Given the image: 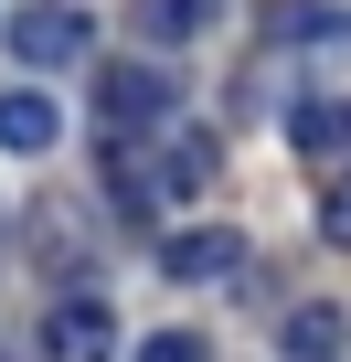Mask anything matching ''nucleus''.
Listing matches in <instances>:
<instances>
[{"mask_svg":"<svg viewBox=\"0 0 351 362\" xmlns=\"http://www.w3.org/2000/svg\"><path fill=\"white\" fill-rule=\"evenodd\" d=\"M96 107H107L117 139H160L170 107H182V86H170V64H107L96 75Z\"/></svg>","mask_w":351,"mask_h":362,"instance_id":"obj_1","label":"nucleus"},{"mask_svg":"<svg viewBox=\"0 0 351 362\" xmlns=\"http://www.w3.org/2000/svg\"><path fill=\"white\" fill-rule=\"evenodd\" d=\"M160 267L182 277V288H213V277H245V235L234 224H192V235H170Z\"/></svg>","mask_w":351,"mask_h":362,"instance_id":"obj_4","label":"nucleus"},{"mask_svg":"<svg viewBox=\"0 0 351 362\" xmlns=\"http://www.w3.org/2000/svg\"><path fill=\"white\" fill-rule=\"evenodd\" d=\"M43 362H117V309L96 288H64L43 309Z\"/></svg>","mask_w":351,"mask_h":362,"instance_id":"obj_2","label":"nucleus"},{"mask_svg":"<svg viewBox=\"0 0 351 362\" xmlns=\"http://www.w3.org/2000/svg\"><path fill=\"white\" fill-rule=\"evenodd\" d=\"M138 362H213V341H203V330H149Z\"/></svg>","mask_w":351,"mask_h":362,"instance_id":"obj_9","label":"nucleus"},{"mask_svg":"<svg viewBox=\"0 0 351 362\" xmlns=\"http://www.w3.org/2000/svg\"><path fill=\"white\" fill-rule=\"evenodd\" d=\"M54 139H64V107L43 86H0V149H11V160H43Z\"/></svg>","mask_w":351,"mask_h":362,"instance_id":"obj_5","label":"nucleus"},{"mask_svg":"<svg viewBox=\"0 0 351 362\" xmlns=\"http://www.w3.org/2000/svg\"><path fill=\"white\" fill-rule=\"evenodd\" d=\"M319 235L351 245V170H330V192H319Z\"/></svg>","mask_w":351,"mask_h":362,"instance_id":"obj_10","label":"nucleus"},{"mask_svg":"<svg viewBox=\"0 0 351 362\" xmlns=\"http://www.w3.org/2000/svg\"><path fill=\"white\" fill-rule=\"evenodd\" d=\"M96 33H85V11H75V0H32V11L11 22V54L32 64V75H54V64H75Z\"/></svg>","mask_w":351,"mask_h":362,"instance_id":"obj_3","label":"nucleus"},{"mask_svg":"<svg viewBox=\"0 0 351 362\" xmlns=\"http://www.w3.org/2000/svg\"><path fill=\"white\" fill-rule=\"evenodd\" d=\"M340 341H351V309H340V298H309V309H287V330H277L287 362H340Z\"/></svg>","mask_w":351,"mask_h":362,"instance_id":"obj_7","label":"nucleus"},{"mask_svg":"<svg viewBox=\"0 0 351 362\" xmlns=\"http://www.w3.org/2000/svg\"><path fill=\"white\" fill-rule=\"evenodd\" d=\"M224 22V0H138V33L149 43H192V33H213Z\"/></svg>","mask_w":351,"mask_h":362,"instance_id":"obj_8","label":"nucleus"},{"mask_svg":"<svg viewBox=\"0 0 351 362\" xmlns=\"http://www.w3.org/2000/svg\"><path fill=\"white\" fill-rule=\"evenodd\" d=\"M287 149H298L309 170H330V160H351V107H340V96H309V107L287 117Z\"/></svg>","mask_w":351,"mask_h":362,"instance_id":"obj_6","label":"nucleus"}]
</instances>
